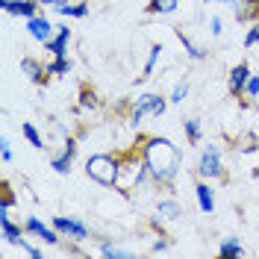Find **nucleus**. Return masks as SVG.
Listing matches in <instances>:
<instances>
[{
	"label": "nucleus",
	"mask_w": 259,
	"mask_h": 259,
	"mask_svg": "<svg viewBox=\"0 0 259 259\" xmlns=\"http://www.w3.org/2000/svg\"><path fill=\"white\" fill-rule=\"evenodd\" d=\"M142 159H145L147 177H153L162 186H171L174 177L180 174V147L168 139H162V136L147 139Z\"/></svg>",
	"instance_id": "1"
},
{
	"label": "nucleus",
	"mask_w": 259,
	"mask_h": 259,
	"mask_svg": "<svg viewBox=\"0 0 259 259\" xmlns=\"http://www.w3.org/2000/svg\"><path fill=\"white\" fill-rule=\"evenodd\" d=\"M85 174L100 186H115L118 183V159L109 153H95L85 162Z\"/></svg>",
	"instance_id": "2"
},
{
	"label": "nucleus",
	"mask_w": 259,
	"mask_h": 259,
	"mask_svg": "<svg viewBox=\"0 0 259 259\" xmlns=\"http://www.w3.org/2000/svg\"><path fill=\"white\" fill-rule=\"evenodd\" d=\"M197 174L203 180H215L224 174V162H221V147L218 145H206L197 156Z\"/></svg>",
	"instance_id": "3"
},
{
	"label": "nucleus",
	"mask_w": 259,
	"mask_h": 259,
	"mask_svg": "<svg viewBox=\"0 0 259 259\" xmlns=\"http://www.w3.org/2000/svg\"><path fill=\"white\" fill-rule=\"evenodd\" d=\"M165 97H159V95H142L139 97V103L133 106V112H130V121L133 124H142L147 115H162L165 112Z\"/></svg>",
	"instance_id": "4"
},
{
	"label": "nucleus",
	"mask_w": 259,
	"mask_h": 259,
	"mask_svg": "<svg viewBox=\"0 0 259 259\" xmlns=\"http://www.w3.org/2000/svg\"><path fill=\"white\" fill-rule=\"evenodd\" d=\"M53 227H56L62 236L74 239V242H82V239H89V227L82 224V221H77V218H65V215H56V218H53Z\"/></svg>",
	"instance_id": "5"
},
{
	"label": "nucleus",
	"mask_w": 259,
	"mask_h": 259,
	"mask_svg": "<svg viewBox=\"0 0 259 259\" xmlns=\"http://www.w3.org/2000/svg\"><path fill=\"white\" fill-rule=\"evenodd\" d=\"M24 230H27V233H32V236H38L41 242H48V244H59V242H62V233H59L56 227H45L38 218H35V215H30V218H27Z\"/></svg>",
	"instance_id": "6"
},
{
	"label": "nucleus",
	"mask_w": 259,
	"mask_h": 259,
	"mask_svg": "<svg viewBox=\"0 0 259 259\" xmlns=\"http://www.w3.org/2000/svg\"><path fill=\"white\" fill-rule=\"evenodd\" d=\"M27 32H30L35 41H50L53 38V24H50L48 18H41V15H32V18H27Z\"/></svg>",
	"instance_id": "7"
},
{
	"label": "nucleus",
	"mask_w": 259,
	"mask_h": 259,
	"mask_svg": "<svg viewBox=\"0 0 259 259\" xmlns=\"http://www.w3.org/2000/svg\"><path fill=\"white\" fill-rule=\"evenodd\" d=\"M0 9L18 18H32L38 12V3L35 0H0Z\"/></svg>",
	"instance_id": "8"
},
{
	"label": "nucleus",
	"mask_w": 259,
	"mask_h": 259,
	"mask_svg": "<svg viewBox=\"0 0 259 259\" xmlns=\"http://www.w3.org/2000/svg\"><path fill=\"white\" fill-rule=\"evenodd\" d=\"M221 3H227L239 21H247V18L259 15V0H221Z\"/></svg>",
	"instance_id": "9"
},
{
	"label": "nucleus",
	"mask_w": 259,
	"mask_h": 259,
	"mask_svg": "<svg viewBox=\"0 0 259 259\" xmlns=\"http://www.w3.org/2000/svg\"><path fill=\"white\" fill-rule=\"evenodd\" d=\"M194 194H197V206H200V212L212 215V212H215V192H212L209 183H206V180H200V183L194 186Z\"/></svg>",
	"instance_id": "10"
},
{
	"label": "nucleus",
	"mask_w": 259,
	"mask_h": 259,
	"mask_svg": "<svg viewBox=\"0 0 259 259\" xmlns=\"http://www.w3.org/2000/svg\"><path fill=\"white\" fill-rule=\"evenodd\" d=\"M0 230H3V239L9 244H21L24 242V230L9 218V212H0Z\"/></svg>",
	"instance_id": "11"
},
{
	"label": "nucleus",
	"mask_w": 259,
	"mask_h": 259,
	"mask_svg": "<svg viewBox=\"0 0 259 259\" xmlns=\"http://www.w3.org/2000/svg\"><path fill=\"white\" fill-rule=\"evenodd\" d=\"M74 153H77V142H74V139H68V142H65L62 156H56V159L50 162V165H53V171H56V174H68V171H71V162H74Z\"/></svg>",
	"instance_id": "12"
},
{
	"label": "nucleus",
	"mask_w": 259,
	"mask_h": 259,
	"mask_svg": "<svg viewBox=\"0 0 259 259\" xmlns=\"http://www.w3.org/2000/svg\"><path fill=\"white\" fill-rule=\"evenodd\" d=\"M247 77H250V68H247V62H239L233 71H230V92H233V95H244Z\"/></svg>",
	"instance_id": "13"
},
{
	"label": "nucleus",
	"mask_w": 259,
	"mask_h": 259,
	"mask_svg": "<svg viewBox=\"0 0 259 259\" xmlns=\"http://www.w3.org/2000/svg\"><path fill=\"white\" fill-rule=\"evenodd\" d=\"M21 71H24L32 82H45V77H48V74H45L48 68H45L41 62H35L32 56H24V59H21Z\"/></svg>",
	"instance_id": "14"
},
{
	"label": "nucleus",
	"mask_w": 259,
	"mask_h": 259,
	"mask_svg": "<svg viewBox=\"0 0 259 259\" xmlns=\"http://www.w3.org/2000/svg\"><path fill=\"white\" fill-rule=\"evenodd\" d=\"M68 38H71V30L68 27H59V32L50 38V41H45V48L53 53V56H65V48H68Z\"/></svg>",
	"instance_id": "15"
},
{
	"label": "nucleus",
	"mask_w": 259,
	"mask_h": 259,
	"mask_svg": "<svg viewBox=\"0 0 259 259\" xmlns=\"http://www.w3.org/2000/svg\"><path fill=\"white\" fill-rule=\"evenodd\" d=\"M174 32H177V38L183 41V48H186V53L192 56L194 62H200V59H206V50H203V48H197V45H194V41H192V38H189V35H186L183 30H180V27H177Z\"/></svg>",
	"instance_id": "16"
},
{
	"label": "nucleus",
	"mask_w": 259,
	"mask_h": 259,
	"mask_svg": "<svg viewBox=\"0 0 259 259\" xmlns=\"http://www.w3.org/2000/svg\"><path fill=\"white\" fill-rule=\"evenodd\" d=\"M156 209H159V215H162V218H168V221H177L180 215H183L180 203H177V200H171V197L159 200V203H156Z\"/></svg>",
	"instance_id": "17"
},
{
	"label": "nucleus",
	"mask_w": 259,
	"mask_h": 259,
	"mask_svg": "<svg viewBox=\"0 0 259 259\" xmlns=\"http://www.w3.org/2000/svg\"><path fill=\"white\" fill-rule=\"evenodd\" d=\"M242 253H244V247L239 244V239H236V236L224 239V242H221V247H218V256H224V259H230V256H242Z\"/></svg>",
	"instance_id": "18"
},
{
	"label": "nucleus",
	"mask_w": 259,
	"mask_h": 259,
	"mask_svg": "<svg viewBox=\"0 0 259 259\" xmlns=\"http://www.w3.org/2000/svg\"><path fill=\"white\" fill-rule=\"evenodd\" d=\"M177 3L180 0H150L147 12L150 15H171V12H177Z\"/></svg>",
	"instance_id": "19"
},
{
	"label": "nucleus",
	"mask_w": 259,
	"mask_h": 259,
	"mask_svg": "<svg viewBox=\"0 0 259 259\" xmlns=\"http://www.w3.org/2000/svg\"><path fill=\"white\" fill-rule=\"evenodd\" d=\"M56 12H59V15H71V18H85L89 15V6H85V3H77V6H71V3H56Z\"/></svg>",
	"instance_id": "20"
},
{
	"label": "nucleus",
	"mask_w": 259,
	"mask_h": 259,
	"mask_svg": "<svg viewBox=\"0 0 259 259\" xmlns=\"http://www.w3.org/2000/svg\"><path fill=\"white\" fill-rule=\"evenodd\" d=\"M100 256H106V259H130V256H136V253L127 250V247H118V244H103V247H100Z\"/></svg>",
	"instance_id": "21"
},
{
	"label": "nucleus",
	"mask_w": 259,
	"mask_h": 259,
	"mask_svg": "<svg viewBox=\"0 0 259 259\" xmlns=\"http://www.w3.org/2000/svg\"><path fill=\"white\" fill-rule=\"evenodd\" d=\"M162 45H153V48H150V56H147V65H145V74H142V77H139V80H145L147 74H153V68H156V62H159V56H162Z\"/></svg>",
	"instance_id": "22"
},
{
	"label": "nucleus",
	"mask_w": 259,
	"mask_h": 259,
	"mask_svg": "<svg viewBox=\"0 0 259 259\" xmlns=\"http://www.w3.org/2000/svg\"><path fill=\"white\" fill-rule=\"evenodd\" d=\"M183 130H186V136H189V142H192V145L200 142V121H197V118H189V121L183 124Z\"/></svg>",
	"instance_id": "23"
},
{
	"label": "nucleus",
	"mask_w": 259,
	"mask_h": 259,
	"mask_svg": "<svg viewBox=\"0 0 259 259\" xmlns=\"http://www.w3.org/2000/svg\"><path fill=\"white\" fill-rule=\"evenodd\" d=\"M21 133L27 136V142H30L32 147H41L45 142H41V136H38V130L32 127V124H21Z\"/></svg>",
	"instance_id": "24"
},
{
	"label": "nucleus",
	"mask_w": 259,
	"mask_h": 259,
	"mask_svg": "<svg viewBox=\"0 0 259 259\" xmlns=\"http://www.w3.org/2000/svg\"><path fill=\"white\" fill-rule=\"evenodd\" d=\"M68 71H71V62H68L65 56H56V59L48 65V74H68Z\"/></svg>",
	"instance_id": "25"
},
{
	"label": "nucleus",
	"mask_w": 259,
	"mask_h": 259,
	"mask_svg": "<svg viewBox=\"0 0 259 259\" xmlns=\"http://www.w3.org/2000/svg\"><path fill=\"white\" fill-rule=\"evenodd\" d=\"M186 95H189V82L180 80L177 85H174V92H171V103H183V100H186Z\"/></svg>",
	"instance_id": "26"
},
{
	"label": "nucleus",
	"mask_w": 259,
	"mask_h": 259,
	"mask_svg": "<svg viewBox=\"0 0 259 259\" xmlns=\"http://www.w3.org/2000/svg\"><path fill=\"white\" fill-rule=\"evenodd\" d=\"M253 45H259V18H256V24L247 30V35H244V48H253Z\"/></svg>",
	"instance_id": "27"
},
{
	"label": "nucleus",
	"mask_w": 259,
	"mask_h": 259,
	"mask_svg": "<svg viewBox=\"0 0 259 259\" xmlns=\"http://www.w3.org/2000/svg\"><path fill=\"white\" fill-rule=\"evenodd\" d=\"M244 95H247V97H256V95H259V74H250V77H247Z\"/></svg>",
	"instance_id": "28"
},
{
	"label": "nucleus",
	"mask_w": 259,
	"mask_h": 259,
	"mask_svg": "<svg viewBox=\"0 0 259 259\" xmlns=\"http://www.w3.org/2000/svg\"><path fill=\"white\" fill-rule=\"evenodd\" d=\"M0 159L12 162V147H9V139H3V142H0Z\"/></svg>",
	"instance_id": "29"
},
{
	"label": "nucleus",
	"mask_w": 259,
	"mask_h": 259,
	"mask_svg": "<svg viewBox=\"0 0 259 259\" xmlns=\"http://www.w3.org/2000/svg\"><path fill=\"white\" fill-rule=\"evenodd\" d=\"M212 35H221V18H212Z\"/></svg>",
	"instance_id": "30"
},
{
	"label": "nucleus",
	"mask_w": 259,
	"mask_h": 259,
	"mask_svg": "<svg viewBox=\"0 0 259 259\" xmlns=\"http://www.w3.org/2000/svg\"><path fill=\"white\" fill-rule=\"evenodd\" d=\"M35 3H53V6H56V3H62V0H35Z\"/></svg>",
	"instance_id": "31"
}]
</instances>
